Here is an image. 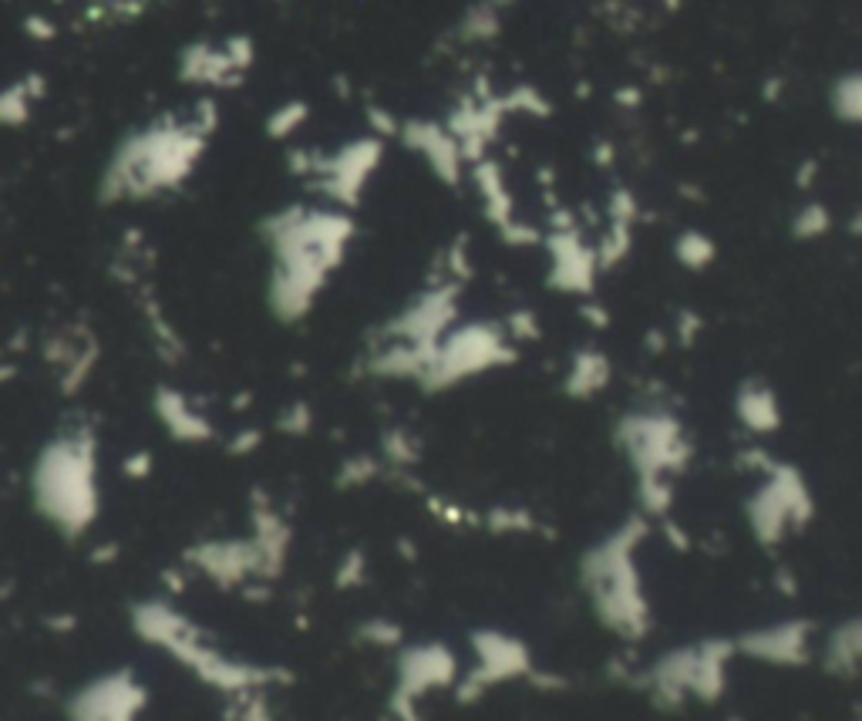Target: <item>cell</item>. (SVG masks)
I'll list each match as a JSON object with an SVG mask.
<instances>
[{
  "mask_svg": "<svg viewBox=\"0 0 862 721\" xmlns=\"http://www.w3.org/2000/svg\"><path fill=\"white\" fill-rule=\"evenodd\" d=\"M630 550H617V543L604 547L586 566H589V586L596 594L604 617L620 627L637 634L643 621V597L637 590V573L630 566Z\"/></svg>",
  "mask_w": 862,
  "mask_h": 721,
  "instance_id": "6da1fadb",
  "label": "cell"
},
{
  "mask_svg": "<svg viewBox=\"0 0 862 721\" xmlns=\"http://www.w3.org/2000/svg\"><path fill=\"white\" fill-rule=\"evenodd\" d=\"M748 647L758 654V658L795 661V658H802V650H806V634H802L799 624H785V627H775V630L755 634V637L748 640Z\"/></svg>",
  "mask_w": 862,
  "mask_h": 721,
  "instance_id": "7a4b0ae2",
  "label": "cell"
},
{
  "mask_svg": "<svg viewBox=\"0 0 862 721\" xmlns=\"http://www.w3.org/2000/svg\"><path fill=\"white\" fill-rule=\"evenodd\" d=\"M832 658L839 665H859L862 661V621L845 627L842 634H836L832 640Z\"/></svg>",
  "mask_w": 862,
  "mask_h": 721,
  "instance_id": "3957f363",
  "label": "cell"
}]
</instances>
